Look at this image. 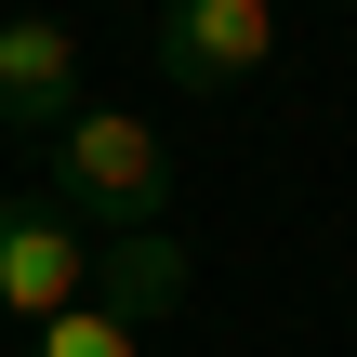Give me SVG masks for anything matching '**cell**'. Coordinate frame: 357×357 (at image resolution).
<instances>
[{
    "mask_svg": "<svg viewBox=\"0 0 357 357\" xmlns=\"http://www.w3.org/2000/svg\"><path fill=\"white\" fill-rule=\"evenodd\" d=\"M93 252L106 238H159L172 225V159H159V132L146 119H119V106H79L66 132H53V185H40Z\"/></svg>",
    "mask_w": 357,
    "mask_h": 357,
    "instance_id": "6da1fadb",
    "label": "cell"
},
{
    "mask_svg": "<svg viewBox=\"0 0 357 357\" xmlns=\"http://www.w3.org/2000/svg\"><path fill=\"white\" fill-rule=\"evenodd\" d=\"M146 53H159L172 93H238V79H265V53H278V0H159Z\"/></svg>",
    "mask_w": 357,
    "mask_h": 357,
    "instance_id": "7a4b0ae2",
    "label": "cell"
},
{
    "mask_svg": "<svg viewBox=\"0 0 357 357\" xmlns=\"http://www.w3.org/2000/svg\"><path fill=\"white\" fill-rule=\"evenodd\" d=\"M66 305H93V238L53 199H0V318L53 331Z\"/></svg>",
    "mask_w": 357,
    "mask_h": 357,
    "instance_id": "3957f363",
    "label": "cell"
},
{
    "mask_svg": "<svg viewBox=\"0 0 357 357\" xmlns=\"http://www.w3.org/2000/svg\"><path fill=\"white\" fill-rule=\"evenodd\" d=\"M79 119V26L13 13L0 26V132H66Z\"/></svg>",
    "mask_w": 357,
    "mask_h": 357,
    "instance_id": "277c9868",
    "label": "cell"
},
{
    "mask_svg": "<svg viewBox=\"0 0 357 357\" xmlns=\"http://www.w3.org/2000/svg\"><path fill=\"white\" fill-rule=\"evenodd\" d=\"M93 305L132 318V331L172 318V305H185V252H172V238H106V252H93Z\"/></svg>",
    "mask_w": 357,
    "mask_h": 357,
    "instance_id": "5b68a950",
    "label": "cell"
},
{
    "mask_svg": "<svg viewBox=\"0 0 357 357\" xmlns=\"http://www.w3.org/2000/svg\"><path fill=\"white\" fill-rule=\"evenodd\" d=\"M26 357H146V331H132V318H106V305H66Z\"/></svg>",
    "mask_w": 357,
    "mask_h": 357,
    "instance_id": "8992f818",
    "label": "cell"
}]
</instances>
